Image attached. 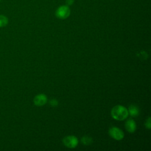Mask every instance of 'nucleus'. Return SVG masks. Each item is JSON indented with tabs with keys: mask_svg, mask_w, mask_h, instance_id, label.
Instances as JSON below:
<instances>
[{
	"mask_svg": "<svg viewBox=\"0 0 151 151\" xmlns=\"http://www.w3.org/2000/svg\"><path fill=\"white\" fill-rule=\"evenodd\" d=\"M111 114L114 119L117 120H123L127 117L129 113L126 107L121 105H117L111 109Z\"/></svg>",
	"mask_w": 151,
	"mask_h": 151,
	"instance_id": "f257e3e1",
	"label": "nucleus"
},
{
	"mask_svg": "<svg viewBox=\"0 0 151 151\" xmlns=\"http://www.w3.org/2000/svg\"><path fill=\"white\" fill-rule=\"evenodd\" d=\"M71 14V10L69 6L67 5L60 6L55 11V16L61 19H64L67 18Z\"/></svg>",
	"mask_w": 151,
	"mask_h": 151,
	"instance_id": "f03ea898",
	"label": "nucleus"
},
{
	"mask_svg": "<svg viewBox=\"0 0 151 151\" xmlns=\"http://www.w3.org/2000/svg\"><path fill=\"white\" fill-rule=\"evenodd\" d=\"M63 143L68 148L76 147L78 143L77 138L74 136H68L63 139Z\"/></svg>",
	"mask_w": 151,
	"mask_h": 151,
	"instance_id": "7ed1b4c3",
	"label": "nucleus"
},
{
	"mask_svg": "<svg viewBox=\"0 0 151 151\" xmlns=\"http://www.w3.org/2000/svg\"><path fill=\"white\" fill-rule=\"evenodd\" d=\"M109 133L112 138L117 140H120L124 137V133L123 131L116 127H111L109 129Z\"/></svg>",
	"mask_w": 151,
	"mask_h": 151,
	"instance_id": "20e7f679",
	"label": "nucleus"
},
{
	"mask_svg": "<svg viewBox=\"0 0 151 151\" xmlns=\"http://www.w3.org/2000/svg\"><path fill=\"white\" fill-rule=\"evenodd\" d=\"M47 101V97L44 94L37 95L34 99V103L37 106H42Z\"/></svg>",
	"mask_w": 151,
	"mask_h": 151,
	"instance_id": "39448f33",
	"label": "nucleus"
},
{
	"mask_svg": "<svg viewBox=\"0 0 151 151\" xmlns=\"http://www.w3.org/2000/svg\"><path fill=\"white\" fill-rule=\"evenodd\" d=\"M125 127L126 130L129 133H133L136 129L135 122L132 119L127 120L125 123Z\"/></svg>",
	"mask_w": 151,
	"mask_h": 151,
	"instance_id": "423d86ee",
	"label": "nucleus"
},
{
	"mask_svg": "<svg viewBox=\"0 0 151 151\" xmlns=\"http://www.w3.org/2000/svg\"><path fill=\"white\" fill-rule=\"evenodd\" d=\"M128 113L132 117L137 116L139 114V108L135 105H131L129 106L128 109Z\"/></svg>",
	"mask_w": 151,
	"mask_h": 151,
	"instance_id": "0eeeda50",
	"label": "nucleus"
},
{
	"mask_svg": "<svg viewBox=\"0 0 151 151\" xmlns=\"http://www.w3.org/2000/svg\"><path fill=\"white\" fill-rule=\"evenodd\" d=\"M8 24V18L4 15L0 14V28L6 27Z\"/></svg>",
	"mask_w": 151,
	"mask_h": 151,
	"instance_id": "6e6552de",
	"label": "nucleus"
},
{
	"mask_svg": "<svg viewBox=\"0 0 151 151\" xmlns=\"http://www.w3.org/2000/svg\"><path fill=\"white\" fill-rule=\"evenodd\" d=\"M81 142L84 145H89L92 142V139L89 136H83L81 138Z\"/></svg>",
	"mask_w": 151,
	"mask_h": 151,
	"instance_id": "1a4fd4ad",
	"label": "nucleus"
},
{
	"mask_svg": "<svg viewBox=\"0 0 151 151\" xmlns=\"http://www.w3.org/2000/svg\"><path fill=\"white\" fill-rule=\"evenodd\" d=\"M50 104L51 106H53V107H55V106H57L58 105V101L55 99H52L50 101Z\"/></svg>",
	"mask_w": 151,
	"mask_h": 151,
	"instance_id": "9d476101",
	"label": "nucleus"
},
{
	"mask_svg": "<svg viewBox=\"0 0 151 151\" xmlns=\"http://www.w3.org/2000/svg\"><path fill=\"white\" fill-rule=\"evenodd\" d=\"M145 126L146 128L150 129V117H148L147 120L146 121V123H145Z\"/></svg>",
	"mask_w": 151,
	"mask_h": 151,
	"instance_id": "9b49d317",
	"label": "nucleus"
},
{
	"mask_svg": "<svg viewBox=\"0 0 151 151\" xmlns=\"http://www.w3.org/2000/svg\"><path fill=\"white\" fill-rule=\"evenodd\" d=\"M74 2V0H65V2H66V4L68 6H70V5H71L73 4Z\"/></svg>",
	"mask_w": 151,
	"mask_h": 151,
	"instance_id": "f8f14e48",
	"label": "nucleus"
},
{
	"mask_svg": "<svg viewBox=\"0 0 151 151\" xmlns=\"http://www.w3.org/2000/svg\"><path fill=\"white\" fill-rule=\"evenodd\" d=\"M1 1V0H0V1Z\"/></svg>",
	"mask_w": 151,
	"mask_h": 151,
	"instance_id": "ddd939ff",
	"label": "nucleus"
}]
</instances>
